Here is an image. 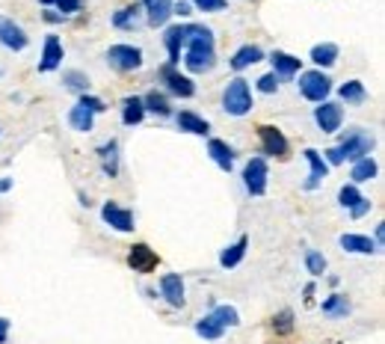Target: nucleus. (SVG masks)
Listing matches in <instances>:
<instances>
[{"instance_id": "5701e85b", "label": "nucleus", "mask_w": 385, "mask_h": 344, "mask_svg": "<svg viewBox=\"0 0 385 344\" xmlns=\"http://www.w3.org/2000/svg\"><path fill=\"white\" fill-rule=\"evenodd\" d=\"M246 247H249V238L243 235V238H238L231 243V247H225L223 250V255H220V265L225 267V270H231V267H238L240 261H243V255H246Z\"/></svg>"}, {"instance_id": "c756f323", "label": "nucleus", "mask_w": 385, "mask_h": 344, "mask_svg": "<svg viewBox=\"0 0 385 344\" xmlns=\"http://www.w3.org/2000/svg\"><path fill=\"white\" fill-rule=\"evenodd\" d=\"M323 315L329 318H347L350 315V300L344 294H332V297L323 300Z\"/></svg>"}, {"instance_id": "ddd939ff", "label": "nucleus", "mask_w": 385, "mask_h": 344, "mask_svg": "<svg viewBox=\"0 0 385 344\" xmlns=\"http://www.w3.org/2000/svg\"><path fill=\"white\" fill-rule=\"evenodd\" d=\"M157 253L152 247H145V243H133L130 253H128V265L133 267V273H152L157 267Z\"/></svg>"}, {"instance_id": "423d86ee", "label": "nucleus", "mask_w": 385, "mask_h": 344, "mask_svg": "<svg viewBox=\"0 0 385 344\" xmlns=\"http://www.w3.org/2000/svg\"><path fill=\"white\" fill-rule=\"evenodd\" d=\"M267 178H270V170H267L264 157H252L243 170V187L252 196H264L267 193Z\"/></svg>"}, {"instance_id": "f257e3e1", "label": "nucleus", "mask_w": 385, "mask_h": 344, "mask_svg": "<svg viewBox=\"0 0 385 344\" xmlns=\"http://www.w3.org/2000/svg\"><path fill=\"white\" fill-rule=\"evenodd\" d=\"M187 51H184V65L193 74H205L216 65V45H213V33L211 27L193 24L190 27V39H187Z\"/></svg>"}, {"instance_id": "c85d7f7f", "label": "nucleus", "mask_w": 385, "mask_h": 344, "mask_svg": "<svg viewBox=\"0 0 385 344\" xmlns=\"http://www.w3.org/2000/svg\"><path fill=\"white\" fill-rule=\"evenodd\" d=\"M143 107L145 110H152V113H157V116H169L172 113V107H169V98H166L163 92H157V89H152L145 98H143Z\"/></svg>"}, {"instance_id": "e433bc0d", "label": "nucleus", "mask_w": 385, "mask_h": 344, "mask_svg": "<svg viewBox=\"0 0 385 344\" xmlns=\"http://www.w3.org/2000/svg\"><path fill=\"white\" fill-rule=\"evenodd\" d=\"M306 270H308L311 276H323V273H326V255L317 253V250H308V253H306Z\"/></svg>"}, {"instance_id": "2f4dec72", "label": "nucleus", "mask_w": 385, "mask_h": 344, "mask_svg": "<svg viewBox=\"0 0 385 344\" xmlns=\"http://www.w3.org/2000/svg\"><path fill=\"white\" fill-rule=\"evenodd\" d=\"M223 326L216 323L211 315H205V318H199L196 321V335H202V338H208V341H216V338H223Z\"/></svg>"}, {"instance_id": "dca6fc26", "label": "nucleus", "mask_w": 385, "mask_h": 344, "mask_svg": "<svg viewBox=\"0 0 385 344\" xmlns=\"http://www.w3.org/2000/svg\"><path fill=\"white\" fill-rule=\"evenodd\" d=\"M140 6L145 9V18L152 27H163L172 15V0H140Z\"/></svg>"}, {"instance_id": "20e7f679", "label": "nucleus", "mask_w": 385, "mask_h": 344, "mask_svg": "<svg viewBox=\"0 0 385 344\" xmlns=\"http://www.w3.org/2000/svg\"><path fill=\"white\" fill-rule=\"evenodd\" d=\"M299 92H303V98H308V101L320 104L332 92V80L323 72H303L299 74Z\"/></svg>"}, {"instance_id": "de8ad7c7", "label": "nucleus", "mask_w": 385, "mask_h": 344, "mask_svg": "<svg viewBox=\"0 0 385 344\" xmlns=\"http://www.w3.org/2000/svg\"><path fill=\"white\" fill-rule=\"evenodd\" d=\"M382 235H385V228H382V223H379V226H376V247L382 243Z\"/></svg>"}, {"instance_id": "09e8293b", "label": "nucleus", "mask_w": 385, "mask_h": 344, "mask_svg": "<svg viewBox=\"0 0 385 344\" xmlns=\"http://www.w3.org/2000/svg\"><path fill=\"white\" fill-rule=\"evenodd\" d=\"M12 187V182H9V178H4V182H0V190H9Z\"/></svg>"}, {"instance_id": "6ab92c4d", "label": "nucleus", "mask_w": 385, "mask_h": 344, "mask_svg": "<svg viewBox=\"0 0 385 344\" xmlns=\"http://www.w3.org/2000/svg\"><path fill=\"white\" fill-rule=\"evenodd\" d=\"M208 155L213 157V163L220 167L223 172H231V167H234V149L228 143H223V140H211L208 143Z\"/></svg>"}, {"instance_id": "f3484780", "label": "nucleus", "mask_w": 385, "mask_h": 344, "mask_svg": "<svg viewBox=\"0 0 385 344\" xmlns=\"http://www.w3.org/2000/svg\"><path fill=\"white\" fill-rule=\"evenodd\" d=\"M338 243H341V250L356 253V255H376L379 253L376 240H371L367 235H341Z\"/></svg>"}, {"instance_id": "4468645a", "label": "nucleus", "mask_w": 385, "mask_h": 344, "mask_svg": "<svg viewBox=\"0 0 385 344\" xmlns=\"http://www.w3.org/2000/svg\"><path fill=\"white\" fill-rule=\"evenodd\" d=\"M101 217H104V223L107 226H113L116 232H133V214L128 208H122V205H116V202H107L104 208H101Z\"/></svg>"}, {"instance_id": "6e6552de", "label": "nucleus", "mask_w": 385, "mask_h": 344, "mask_svg": "<svg viewBox=\"0 0 385 344\" xmlns=\"http://www.w3.org/2000/svg\"><path fill=\"white\" fill-rule=\"evenodd\" d=\"M160 77H163L166 89H169L172 95H178V98H193V95H196V84H193L187 74H181L175 65H163V69H160Z\"/></svg>"}, {"instance_id": "4c0bfd02", "label": "nucleus", "mask_w": 385, "mask_h": 344, "mask_svg": "<svg viewBox=\"0 0 385 344\" xmlns=\"http://www.w3.org/2000/svg\"><path fill=\"white\" fill-rule=\"evenodd\" d=\"M39 4H45V6H57V9L62 12V18H65V15H72V12H80L83 0H39Z\"/></svg>"}, {"instance_id": "393cba45", "label": "nucleus", "mask_w": 385, "mask_h": 344, "mask_svg": "<svg viewBox=\"0 0 385 344\" xmlns=\"http://www.w3.org/2000/svg\"><path fill=\"white\" fill-rule=\"evenodd\" d=\"M143 116H145L143 98H137V95H128L125 101H122V122H125L128 128H133V125H140V122H143Z\"/></svg>"}, {"instance_id": "9d476101", "label": "nucleus", "mask_w": 385, "mask_h": 344, "mask_svg": "<svg viewBox=\"0 0 385 344\" xmlns=\"http://www.w3.org/2000/svg\"><path fill=\"white\" fill-rule=\"evenodd\" d=\"M0 45L9 48V51H24V48L30 45V36L12 18L0 15Z\"/></svg>"}, {"instance_id": "c03bdc74", "label": "nucleus", "mask_w": 385, "mask_h": 344, "mask_svg": "<svg viewBox=\"0 0 385 344\" xmlns=\"http://www.w3.org/2000/svg\"><path fill=\"white\" fill-rule=\"evenodd\" d=\"M367 211H371V199H362L353 211H350V217H356V220H359V217H364V214H367Z\"/></svg>"}, {"instance_id": "9b49d317", "label": "nucleus", "mask_w": 385, "mask_h": 344, "mask_svg": "<svg viewBox=\"0 0 385 344\" xmlns=\"http://www.w3.org/2000/svg\"><path fill=\"white\" fill-rule=\"evenodd\" d=\"M190 27L193 24H175V27L166 30L163 42H166V51H169V62H166V65H178L181 62V48L187 45V39H190Z\"/></svg>"}, {"instance_id": "a211bd4d", "label": "nucleus", "mask_w": 385, "mask_h": 344, "mask_svg": "<svg viewBox=\"0 0 385 344\" xmlns=\"http://www.w3.org/2000/svg\"><path fill=\"white\" fill-rule=\"evenodd\" d=\"M62 65V42L57 36H48L45 39V51L39 60V72H54Z\"/></svg>"}, {"instance_id": "72a5a7b5", "label": "nucleus", "mask_w": 385, "mask_h": 344, "mask_svg": "<svg viewBox=\"0 0 385 344\" xmlns=\"http://www.w3.org/2000/svg\"><path fill=\"white\" fill-rule=\"evenodd\" d=\"M137 12L140 6L133 4V6H125L113 15V27H119V30H130V27H137Z\"/></svg>"}, {"instance_id": "a19ab883", "label": "nucleus", "mask_w": 385, "mask_h": 344, "mask_svg": "<svg viewBox=\"0 0 385 344\" xmlns=\"http://www.w3.org/2000/svg\"><path fill=\"white\" fill-rule=\"evenodd\" d=\"M279 80H281V77H279V74H273V72H270V74H264V77H258V92L273 95V92L279 89Z\"/></svg>"}, {"instance_id": "7ed1b4c3", "label": "nucleus", "mask_w": 385, "mask_h": 344, "mask_svg": "<svg viewBox=\"0 0 385 344\" xmlns=\"http://www.w3.org/2000/svg\"><path fill=\"white\" fill-rule=\"evenodd\" d=\"M338 149V155H341V160H362V157H371V152H374V137L371 134H364V131H350V134L344 137V143L341 145H335Z\"/></svg>"}, {"instance_id": "aec40b11", "label": "nucleus", "mask_w": 385, "mask_h": 344, "mask_svg": "<svg viewBox=\"0 0 385 344\" xmlns=\"http://www.w3.org/2000/svg\"><path fill=\"white\" fill-rule=\"evenodd\" d=\"M98 160H101V170H104L110 178L119 175V143H116V140L104 143L101 149H98Z\"/></svg>"}, {"instance_id": "f03ea898", "label": "nucleus", "mask_w": 385, "mask_h": 344, "mask_svg": "<svg viewBox=\"0 0 385 344\" xmlns=\"http://www.w3.org/2000/svg\"><path fill=\"white\" fill-rule=\"evenodd\" d=\"M223 110L228 116H246L249 110H252V89L243 77H234L231 84L225 87L223 92Z\"/></svg>"}, {"instance_id": "c9c22d12", "label": "nucleus", "mask_w": 385, "mask_h": 344, "mask_svg": "<svg viewBox=\"0 0 385 344\" xmlns=\"http://www.w3.org/2000/svg\"><path fill=\"white\" fill-rule=\"evenodd\" d=\"M362 199H364V196L359 193V187H356V184H344V187L338 190V202H341V208H347V211H353Z\"/></svg>"}, {"instance_id": "ea45409f", "label": "nucleus", "mask_w": 385, "mask_h": 344, "mask_svg": "<svg viewBox=\"0 0 385 344\" xmlns=\"http://www.w3.org/2000/svg\"><path fill=\"white\" fill-rule=\"evenodd\" d=\"M273 330L276 333H291L294 330V312H291V309H284L279 318H273Z\"/></svg>"}, {"instance_id": "f8f14e48", "label": "nucleus", "mask_w": 385, "mask_h": 344, "mask_svg": "<svg viewBox=\"0 0 385 344\" xmlns=\"http://www.w3.org/2000/svg\"><path fill=\"white\" fill-rule=\"evenodd\" d=\"M160 294H163V300L169 303L172 309H184L187 297H184V279H181V273H163L160 276Z\"/></svg>"}, {"instance_id": "2eb2a0df", "label": "nucleus", "mask_w": 385, "mask_h": 344, "mask_svg": "<svg viewBox=\"0 0 385 344\" xmlns=\"http://www.w3.org/2000/svg\"><path fill=\"white\" fill-rule=\"evenodd\" d=\"M306 160H308V167H311L308 182H306V190H317L323 178L329 175V163L323 160V155L317 152V149H306Z\"/></svg>"}, {"instance_id": "0eeeda50", "label": "nucleus", "mask_w": 385, "mask_h": 344, "mask_svg": "<svg viewBox=\"0 0 385 344\" xmlns=\"http://www.w3.org/2000/svg\"><path fill=\"white\" fill-rule=\"evenodd\" d=\"M258 137H261V152H264V155L281 157V160L288 157L291 145H288V137H284L279 128H273V125H261V128H258Z\"/></svg>"}, {"instance_id": "cd10ccee", "label": "nucleus", "mask_w": 385, "mask_h": 344, "mask_svg": "<svg viewBox=\"0 0 385 344\" xmlns=\"http://www.w3.org/2000/svg\"><path fill=\"white\" fill-rule=\"evenodd\" d=\"M350 178H353V184H364L371 182V178H376V160L374 157H362L353 163V172H350Z\"/></svg>"}, {"instance_id": "39448f33", "label": "nucleus", "mask_w": 385, "mask_h": 344, "mask_svg": "<svg viewBox=\"0 0 385 344\" xmlns=\"http://www.w3.org/2000/svg\"><path fill=\"white\" fill-rule=\"evenodd\" d=\"M107 62L119 72H137L143 65V51L137 45H110Z\"/></svg>"}, {"instance_id": "1a4fd4ad", "label": "nucleus", "mask_w": 385, "mask_h": 344, "mask_svg": "<svg viewBox=\"0 0 385 344\" xmlns=\"http://www.w3.org/2000/svg\"><path fill=\"white\" fill-rule=\"evenodd\" d=\"M314 122L323 134H335L341 131V122H344V110L341 104H332V101H320V107H314Z\"/></svg>"}, {"instance_id": "49530a36", "label": "nucleus", "mask_w": 385, "mask_h": 344, "mask_svg": "<svg viewBox=\"0 0 385 344\" xmlns=\"http://www.w3.org/2000/svg\"><path fill=\"white\" fill-rule=\"evenodd\" d=\"M45 18H48V21H51V24H57V21H62V15H54V12H48V15H45Z\"/></svg>"}, {"instance_id": "4be33fe9", "label": "nucleus", "mask_w": 385, "mask_h": 344, "mask_svg": "<svg viewBox=\"0 0 385 344\" xmlns=\"http://www.w3.org/2000/svg\"><path fill=\"white\" fill-rule=\"evenodd\" d=\"M261 60H264V51H261L258 45H243L240 51L231 57V69L234 72H243V69H249V65H255Z\"/></svg>"}, {"instance_id": "37998d69", "label": "nucleus", "mask_w": 385, "mask_h": 344, "mask_svg": "<svg viewBox=\"0 0 385 344\" xmlns=\"http://www.w3.org/2000/svg\"><path fill=\"white\" fill-rule=\"evenodd\" d=\"M190 12H193L190 0H178V4H172V15H181V18H187Z\"/></svg>"}, {"instance_id": "473e14b6", "label": "nucleus", "mask_w": 385, "mask_h": 344, "mask_svg": "<svg viewBox=\"0 0 385 344\" xmlns=\"http://www.w3.org/2000/svg\"><path fill=\"white\" fill-rule=\"evenodd\" d=\"M211 318L220 323L223 330H228V326H238V323H240V315H238V309H234V306H213Z\"/></svg>"}, {"instance_id": "a18cd8bd", "label": "nucleus", "mask_w": 385, "mask_h": 344, "mask_svg": "<svg viewBox=\"0 0 385 344\" xmlns=\"http://www.w3.org/2000/svg\"><path fill=\"white\" fill-rule=\"evenodd\" d=\"M6 338H9V321L0 318V344H6Z\"/></svg>"}, {"instance_id": "7c9ffc66", "label": "nucleus", "mask_w": 385, "mask_h": 344, "mask_svg": "<svg viewBox=\"0 0 385 344\" xmlns=\"http://www.w3.org/2000/svg\"><path fill=\"white\" fill-rule=\"evenodd\" d=\"M338 92H341V98H344L347 104H362V101H367V89H364L362 80H347V84H344Z\"/></svg>"}, {"instance_id": "b1692460", "label": "nucleus", "mask_w": 385, "mask_h": 344, "mask_svg": "<svg viewBox=\"0 0 385 344\" xmlns=\"http://www.w3.org/2000/svg\"><path fill=\"white\" fill-rule=\"evenodd\" d=\"M69 125H72L74 131H80V134H89V131L95 128V113L87 110L83 104H74V107L69 110Z\"/></svg>"}, {"instance_id": "58836bf2", "label": "nucleus", "mask_w": 385, "mask_h": 344, "mask_svg": "<svg viewBox=\"0 0 385 344\" xmlns=\"http://www.w3.org/2000/svg\"><path fill=\"white\" fill-rule=\"evenodd\" d=\"M190 6H196L199 12H223L228 0H190Z\"/></svg>"}, {"instance_id": "79ce46f5", "label": "nucleus", "mask_w": 385, "mask_h": 344, "mask_svg": "<svg viewBox=\"0 0 385 344\" xmlns=\"http://www.w3.org/2000/svg\"><path fill=\"white\" fill-rule=\"evenodd\" d=\"M77 104H83V107H87V110H92V113H104V110H107V104L101 101V98H95V95H87V92L80 95V101H77Z\"/></svg>"}, {"instance_id": "a878e982", "label": "nucleus", "mask_w": 385, "mask_h": 344, "mask_svg": "<svg viewBox=\"0 0 385 344\" xmlns=\"http://www.w3.org/2000/svg\"><path fill=\"white\" fill-rule=\"evenodd\" d=\"M311 62L320 65V69H332V65L338 62V45H332V42L314 45L311 48Z\"/></svg>"}, {"instance_id": "412c9836", "label": "nucleus", "mask_w": 385, "mask_h": 344, "mask_svg": "<svg viewBox=\"0 0 385 344\" xmlns=\"http://www.w3.org/2000/svg\"><path fill=\"white\" fill-rule=\"evenodd\" d=\"M175 122H178V128H181V131H187V134H199V137L211 134V125H208V119L196 116V113H190V110L178 113V116H175Z\"/></svg>"}, {"instance_id": "bb28decb", "label": "nucleus", "mask_w": 385, "mask_h": 344, "mask_svg": "<svg viewBox=\"0 0 385 344\" xmlns=\"http://www.w3.org/2000/svg\"><path fill=\"white\" fill-rule=\"evenodd\" d=\"M270 62H273V74H279V77H294V74H299V60L291 57V54H284V51H276V54L270 57Z\"/></svg>"}, {"instance_id": "f704fd0d", "label": "nucleus", "mask_w": 385, "mask_h": 344, "mask_svg": "<svg viewBox=\"0 0 385 344\" xmlns=\"http://www.w3.org/2000/svg\"><path fill=\"white\" fill-rule=\"evenodd\" d=\"M62 84L69 87V89H74V92H87L89 89V77L83 74V72H77V69H69V72H62Z\"/></svg>"}]
</instances>
